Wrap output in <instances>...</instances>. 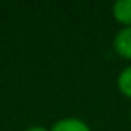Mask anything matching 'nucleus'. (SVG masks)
Segmentation results:
<instances>
[{
	"mask_svg": "<svg viewBox=\"0 0 131 131\" xmlns=\"http://www.w3.org/2000/svg\"><path fill=\"white\" fill-rule=\"evenodd\" d=\"M113 49L119 57L131 62V26H123L114 34Z\"/></svg>",
	"mask_w": 131,
	"mask_h": 131,
	"instance_id": "1",
	"label": "nucleus"
},
{
	"mask_svg": "<svg viewBox=\"0 0 131 131\" xmlns=\"http://www.w3.org/2000/svg\"><path fill=\"white\" fill-rule=\"evenodd\" d=\"M49 131H93L91 126L80 117H63L52 123Z\"/></svg>",
	"mask_w": 131,
	"mask_h": 131,
	"instance_id": "2",
	"label": "nucleus"
},
{
	"mask_svg": "<svg viewBox=\"0 0 131 131\" xmlns=\"http://www.w3.org/2000/svg\"><path fill=\"white\" fill-rule=\"evenodd\" d=\"M111 14L117 23L123 26H131V0H117L111 6Z\"/></svg>",
	"mask_w": 131,
	"mask_h": 131,
	"instance_id": "3",
	"label": "nucleus"
},
{
	"mask_svg": "<svg viewBox=\"0 0 131 131\" xmlns=\"http://www.w3.org/2000/svg\"><path fill=\"white\" fill-rule=\"evenodd\" d=\"M117 88L125 97L131 99V65L125 67L119 73V76H117Z\"/></svg>",
	"mask_w": 131,
	"mask_h": 131,
	"instance_id": "4",
	"label": "nucleus"
},
{
	"mask_svg": "<svg viewBox=\"0 0 131 131\" xmlns=\"http://www.w3.org/2000/svg\"><path fill=\"white\" fill-rule=\"evenodd\" d=\"M23 131H49V129L45 128V126H42V125H32V126H29V128H26Z\"/></svg>",
	"mask_w": 131,
	"mask_h": 131,
	"instance_id": "5",
	"label": "nucleus"
},
{
	"mask_svg": "<svg viewBox=\"0 0 131 131\" xmlns=\"http://www.w3.org/2000/svg\"><path fill=\"white\" fill-rule=\"evenodd\" d=\"M129 123H131V113H129Z\"/></svg>",
	"mask_w": 131,
	"mask_h": 131,
	"instance_id": "6",
	"label": "nucleus"
}]
</instances>
